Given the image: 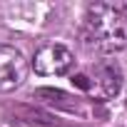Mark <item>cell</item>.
I'll use <instances>...</instances> for the list:
<instances>
[{
  "instance_id": "6da1fadb",
  "label": "cell",
  "mask_w": 127,
  "mask_h": 127,
  "mask_svg": "<svg viewBox=\"0 0 127 127\" xmlns=\"http://www.w3.org/2000/svg\"><path fill=\"white\" fill-rule=\"evenodd\" d=\"M82 40L100 52H120L127 47V20L115 5L95 3L82 20Z\"/></svg>"
},
{
  "instance_id": "7a4b0ae2",
  "label": "cell",
  "mask_w": 127,
  "mask_h": 127,
  "mask_svg": "<svg viewBox=\"0 0 127 127\" xmlns=\"http://www.w3.org/2000/svg\"><path fill=\"white\" fill-rule=\"evenodd\" d=\"M70 80L77 90H82L87 97H92L97 102L112 100L122 87V72L115 62H95V65H90L80 72H72Z\"/></svg>"
},
{
  "instance_id": "3957f363",
  "label": "cell",
  "mask_w": 127,
  "mask_h": 127,
  "mask_svg": "<svg viewBox=\"0 0 127 127\" xmlns=\"http://www.w3.org/2000/svg\"><path fill=\"white\" fill-rule=\"evenodd\" d=\"M75 67V55L65 45H42L32 55V70L45 77L67 75Z\"/></svg>"
},
{
  "instance_id": "277c9868",
  "label": "cell",
  "mask_w": 127,
  "mask_h": 127,
  "mask_svg": "<svg viewBox=\"0 0 127 127\" xmlns=\"http://www.w3.org/2000/svg\"><path fill=\"white\" fill-rule=\"evenodd\" d=\"M28 77V60L13 45H0V95L18 90Z\"/></svg>"
},
{
  "instance_id": "5b68a950",
  "label": "cell",
  "mask_w": 127,
  "mask_h": 127,
  "mask_svg": "<svg viewBox=\"0 0 127 127\" xmlns=\"http://www.w3.org/2000/svg\"><path fill=\"white\" fill-rule=\"evenodd\" d=\"M115 8H117V10H120V15L127 20V3H122V5H115Z\"/></svg>"
}]
</instances>
